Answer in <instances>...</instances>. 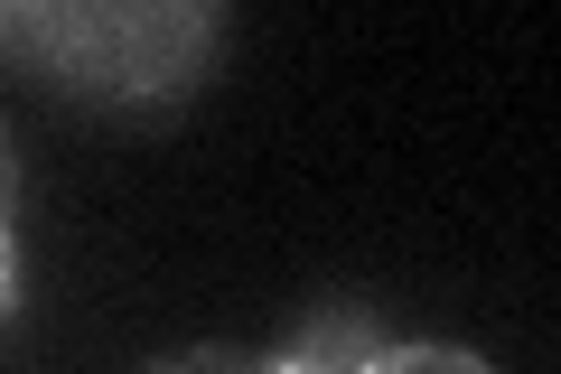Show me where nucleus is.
Returning a JSON list of instances; mask_svg holds the SVG:
<instances>
[{
	"instance_id": "obj_1",
	"label": "nucleus",
	"mask_w": 561,
	"mask_h": 374,
	"mask_svg": "<svg viewBox=\"0 0 561 374\" xmlns=\"http://www.w3.org/2000/svg\"><path fill=\"white\" fill-rule=\"evenodd\" d=\"M0 57L94 113H169L225 57L216 0H10Z\"/></svg>"
},
{
	"instance_id": "obj_2",
	"label": "nucleus",
	"mask_w": 561,
	"mask_h": 374,
	"mask_svg": "<svg viewBox=\"0 0 561 374\" xmlns=\"http://www.w3.org/2000/svg\"><path fill=\"white\" fill-rule=\"evenodd\" d=\"M383 347H393V337H383L375 309H356V299H328V309H309L272 355H280L290 374H365Z\"/></svg>"
},
{
	"instance_id": "obj_3",
	"label": "nucleus",
	"mask_w": 561,
	"mask_h": 374,
	"mask_svg": "<svg viewBox=\"0 0 561 374\" xmlns=\"http://www.w3.org/2000/svg\"><path fill=\"white\" fill-rule=\"evenodd\" d=\"M365 374H496L478 347H440V337H393Z\"/></svg>"
},
{
	"instance_id": "obj_4",
	"label": "nucleus",
	"mask_w": 561,
	"mask_h": 374,
	"mask_svg": "<svg viewBox=\"0 0 561 374\" xmlns=\"http://www.w3.org/2000/svg\"><path fill=\"white\" fill-rule=\"evenodd\" d=\"M140 374H290V365L253 355V347H179V355H160V365H140Z\"/></svg>"
},
{
	"instance_id": "obj_5",
	"label": "nucleus",
	"mask_w": 561,
	"mask_h": 374,
	"mask_svg": "<svg viewBox=\"0 0 561 374\" xmlns=\"http://www.w3.org/2000/svg\"><path fill=\"white\" fill-rule=\"evenodd\" d=\"M10 216H20V150H10V122H0V243H10Z\"/></svg>"
},
{
	"instance_id": "obj_6",
	"label": "nucleus",
	"mask_w": 561,
	"mask_h": 374,
	"mask_svg": "<svg viewBox=\"0 0 561 374\" xmlns=\"http://www.w3.org/2000/svg\"><path fill=\"white\" fill-rule=\"evenodd\" d=\"M10 318H20V253L0 243V328H10Z\"/></svg>"
},
{
	"instance_id": "obj_7",
	"label": "nucleus",
	"mask_w": 561,
	"mask_h": 374,
	"mask_svg": "<svg viewBox=\"0 0 561 374\" xmlns=\"http://www.w3.org/2000/svg\"><path fill=\"white\" fill-rule=\"evenodd\" d=\"M0 29H10V0H0Z\"/></svg>"
}]
</instances>
